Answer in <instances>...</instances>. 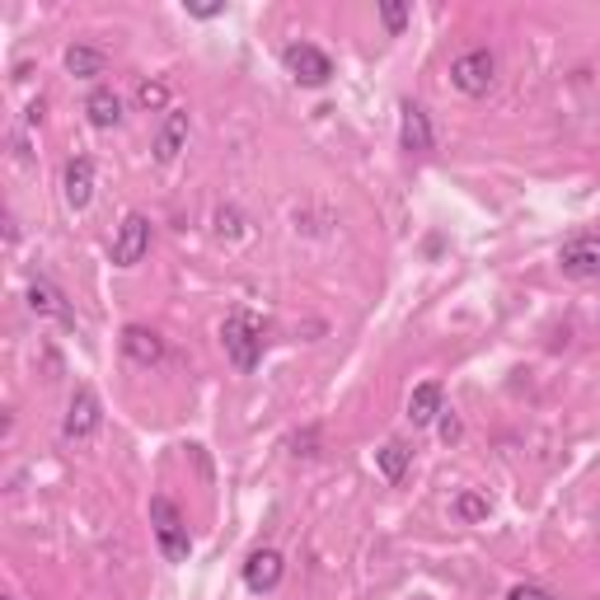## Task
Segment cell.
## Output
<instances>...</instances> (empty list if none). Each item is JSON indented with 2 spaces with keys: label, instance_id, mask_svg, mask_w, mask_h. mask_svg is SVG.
Masks as SVG:
<instances>
[{
  "label": "cell",
  "instance_id": "11",
  "mask_svg": "<svg viewBox=\"0 0 600 600\" xmlns=\"http://www.w3.org/2000/svg\"><path fill=\"white\" fill-rule=\"evenodd\" d=\"M61 193H66V207H71V211L90 207V197H94V160L90 155H76L71 164H66Z\"/></svg>",
  "mask_w": 600,
  "mask_h": 600
},
{
  "label": "cell",
  "instance_id": "4",
  "mask_svg": "<svg viewBox=\"0 0 600 600\" xmlns=\"http://www.w3.org/2000/svg\"><path fill=\"white\" fill-rule=\"evenodd\" d=\"M281 66H287V76L296 80V85H305V90H320V85L333 80L328 53H320L314 43H291L287 53H281Z\"/></svg>",
  "mask_w": 600,
  "mask_h": 600
},
{
  "label": "cell",
  "instance_id": "21",
  "mask_svg": "<svg viewBox=\"0 0 600 600\" xmlns=\"http://www.w3.org/2000/svg\"><path fill=\"white\" fill-rule=\"evenodd\" d=\"M507 600H563V596L535 587V581H521V587H511V591H507Z\"/></svg>",
  "mask_w": 600,
  "mask_h": 600
},
{
  "label": "cell",
  "instance_id": "17",
  "mask_svg": "<svg viewBox=\"0 0 600 600\" xmlns=\"http://www.w3.org/2000/svg\"><path fill=\"white\" fill-rule=\"evenodd\" d=\"M408 460H413V450L404 441H385L376 450V464H380V474H385V483H399L408 474Z\"/></svg>",
  "mask_w": 600,
  "mask_h": 600
},
{
  "label": "cell",
  "instance_id": "24",
  "mask_svg": "<svg viewBox=\"0 0 600 600\" xmlns=\"http://www.w3.org/2000/svg\"><path fill=\"white\" fill-rule=\"evenodd\" d=\"M193 20H216V14H226V5H188Z\"/></svg>",
  "mask_w": 600,
  "mask_h": 600
},
{
  "label": "cell",
  "instance_id": "12",
  "mask_svg": "<svg viewBox=\"0 0 600 600\" xmlns=\"http://www.w3.org/2000/svg\"><path fill=\"white\" fill-rule=\"evenodd\" d=\"M123 353L137 366H155V361H164V338L146 324H127L123 328Z\"/></svg>",
  "mask_w": 600,
  "mask_h": 600
},
{
  "label": "cell",
  "instance_id": "10",
  "mask_svg": "<svg viewBox=\"0 0 600 600\" xmlns=\"http://www.w3.org/2000/svg\"><path fill=\"white\" fill-rule=\"evenodd\" d=\"M431 118H427V108H418V104H404L399 108V146L408 150V155H427L431 150Z\"/></svg>",
  "mask_w": 600,
  "mask_h": 600
},
{
  "label": "cell",
  "instance_id": "20",
  "mask_svg": "<svg viewBox=\"0 0 600 600\" xmlns=\"http://www.w3.org/2000/svg\"><path fill=\"white\" fill-rule=\"evenodd\" d=\"M380 20H385L390 33H404L408 20H413V10H408V5H390V0H385V5H380Z\"/></svg>",
  "mask_w": 600,
  "mask_h": 600
},
{
  "label": "cell",
  "instance_id": "23",
  "mask_svg": "<svg viewBox=\"0 0 600 600\" xmlns=\"http://www.w3.org/2000/svg\"><path fill=\"white\" fill-rule=\"evenodd\" d=\"M441 441H460V418H455V413H446V418H441Z\"/></svg>",
  "mask_w": 600,
  "mask_h": 600
},
{
  "label": "cell",
  "instance_id": "15",
  "mask_svg": "<svg viewBox=\"0 0 600 600\" xmlns=\"http://www.w3.org/2000/svg\"><path fill=\"white\" fill-rule=\"evenodd\" d=\"M183 141H188V113H170L164 118V127H160V137H155V160L160 164H170V160H178V150H183Z\"/></svg>",
  "mask_w": 600,
  "mask_h": 600
},
{
  "label": "cell",
  "instance_id": "14",
  "mask_svg": "<svg viewBox=\"0 0 600 600\" xmlns=\"http://www.w3.org/2000/svg\"><path fill=\"white\" fill-rule=\"evenodd\" d=\"M85 118H90V127H99V131L118 127V123H123V99L113 94V90H90V99H85Z\"/></svg>",
  "mask_w": 600,
  "mask_h": 600
},
{
  "label": "cell",
  "instance_id": "7",
  "mask_svg": "<svg viewBox=\"0 0 600 600\" xmlns=\"http://www.w3.org/2000/svg\"><path fill=\"white\" fill-rule=\"evenodd\" d=\"M146 254H150V221L141 211H127L118 235H113V263H118V268H137Z\"/></svg>",
  "mask_w": 600,
  "mask_h": 600
},
{
  "label": "cell",
  "instance_id": "9",
  "mask_svg": "<svg viewBox=\"0 0 600 600\" xmlns=\"http://www.w3.org/2000/svg\"><path fill=\"white\" fill-rule=\"evenodd\" d=\"M28 310L43 314V320H57V324H76V314H71V305H66L61 287H57V281H47V277L28 281Z\"/></svg>",
  "mask_w": 600,
  "mask_h": 600
},
{
  "label": "cell",
  "instance_id": "16",
  "mask_svg": "<svg viewBox=\"0 0 600 600\" xmlns=\"http://www.w3.org/2000/svg\"><path fill=\"white\" fill-rule=\"evenodd\" d=\"M66 71L76 80H94V76L108 71V53L104 47H90V43H76L71 53H66Z\"/></svg>",
  "mask_w": 600,
  "mask_h": 600
},
{
  "label": "cell",
  "instance_id": "18",
  "mask_svg": "<svg viewBox=\"0 0 600 600\" xmlns=\"http://www.w3.org/2000/svg\"><path fill=\"white\" fill-rule=\"evenodd\" d=\"M137 104H141L146 113L170 108V85H164V80H141V85H137Z\"/></svg>",
  "mask_w": 600,
  "mask_h": 600
},
{
  "label": "cell",
  "instance_id": "13",
  "mask_svg": "<svg viewBox=\"0 0 600 600\" xmlns=\"http://www.w3.org/2000/svg\"><path fill=\"white\" fill-rule=\"evenodd\" d=\"M441 413H446L441 408V385H437V380H423V385L408 394V423L413 427H431Z\"/></svg>",
  "mask_w": 600,
  "mask_h": 600
},
{
  "label": "cell",
  "instance_id": "8",
  "mask_svg": "<svg viewBox=\"0 0 600 600\" xmlns=\"http://www.w3.org/2000/svg\"><path fill=\"white\" fill-rule=\"evenodd\" d=\"M281 573H287V558H281L277 549H254V554L244 558V587L249 591H277Z\"/></svg>",
  "mask_w": 600,
  "mask_h": 600
},
{
  "label": "cell",
  "instance_id": "22",
  "mask_svg": "<svg viewBox=\"0 0 600 600\" xmlns=\"http://www.w3.org/2000/svg\"><path fill=\"white\" fill-rule=\"evenodd\" d=\"M216 230L221 235H240V211H216Z\"/></svg>",
  "mask_w": 600,
  "mask_h": 600
},
{
  "label": "cell",
  "instance_id": "2",
  "mask_svg": "<svg viewBox=\"0 0 600 600\" xmlns=\"http://www.w3.org/2000/svg\"><path fill=\"white\" fill-rule=\"evenodd\" d=\"M150 530H155V544H160L164 563H188V554H193L188 521H183V511L164 493L150 497Z\"/></svg>",
  "mask_w": 600,
  "mask_h": 600
},
{
  "label": "cell",
  "instance_id": "6",
  "mask_svg": "<svg viewBox=\"0 0 600 600\" xmlns=\"http://www.w3.org/2000/svg\"><path fill=\"white\" fill-rule=\"evenodd\" d=\"M558 268L573 281H600V235H573L558 249Z\"/></svg>",
  "mask_w": 600,
  "mask_h": 600
},
{
  "label": "cell",
  "instance_id": "19",
  "mask_svg": "<svg viewBox=\"0 0 600 600\" xmlns=\"http://www.w3.org/2000/svg\"><path fill=\"white\" fill-rule=\"evenodd\" d=\"M455 511H460V521H483V516H488V497H478V493H460Z\"/></svg>",
  "mask_w": 600,
  "mask_h": 600
},
{
  "label": "cell",
  "instance_id": "3",
  "mask_svg": "<svg viewBox=\"0 0 600 600\" xmlns=\"http://www.w3.org/2000/svg\"><path fill=\"white\" fill-rule=\"evenodd\" d=\"M493 80H497V57L488 53V47H470V53H460L455 61H450V85H455L460 94H470V99L488 94Z\"/></svg>",
  "mask_w": 600,
  "mask_h": 600
},
{
  "label": "cell",
  "instance_id": "5",
  "mask_svg": "<svg viewBox=\"0 0 600 600\" xmlns=\"http://www.w3.org/2000/svg\"><path fill=\"white\" fill-rule=\"evenodd\" d=\"M99 423H104V404H99V394L94 390H76L71 394V404H66V423H61V437L80 446V441H90Z\"/></svg>",
  "mask_w": 600,
  "mask_h": 600
},
{
  "label": "cell",
  "instance_id": "1",
  "mask_svg": "<svg viewBox=\"0 0 600 600\" xmlns=\"http://www.w3.org/2000/svg\"><path fill=\"white\" fill-rule=\"evenodd\" d=\"M221 347L235 371H254V366L263 361V347H268V328H263V320L254 310H230L226 324H221Z\"/></svg>",
  "mask_w": 600,
  "mask_h": 600
}]
</instances>
